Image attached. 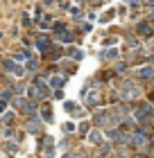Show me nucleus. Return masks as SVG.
Wrapping results in <instances>:
<instances>
[{
    "instance_id": "obj_4",
    "label": "nucleus",
    "mask_w": 154,
    "mask_h": 158,
    "mask_svg": "<svg viewBox=\"0 0 154 158\" xmlns=\"http://www.w3.org/2000/svg\"><path fill=\"white\" fill-rule=\"evenodd\" d=\"M64 158H70V156H64Z\"/></svg>"
},
{
    "instance_id": "obj_3",
    "label": "nucleus",
    "mask_w": 154,
    "mask_h": 158,
    "mask_svg": "<svg viewBox=\"0 0 154 158\" xmlns=\"http://www.w3.org/2000/svg\"><path fill=\"white\" fill-rule=\"evenodd\" d=\"M132 142H134V145H143V142H145V138H143V136H141V133H136V136H134V140H132Z\"/></svg>"
},
{
    "instance_id": "obj_2",
    "label": "nucleus",
    "mask_w": 154,
    "mask_h": 158,
    "mask_svg": "<svg viewBox=\"0 0 154 158\" xmlns=\"http://www.w3.org/2000/svg\"><path fill=\"white\" fill-rule=\"evenodd\" d=\"M39 48H41V50H48V48H50L48 36H41V39H39Z\"/></svg>"
},
{
    "instance_id": "obj_1",
    "label": "nucleus",
    "mask_w": 154,
    "mask_h": 158,
    "mask_svg": "<svg viewBox=\"0 0 154 158\" xmlns=\"http://www.w3.org/2000/svg\"><path fill=\"white\" fill-rule=\"evenodd\" d=\"M30 95H34V97H45V95H48V86H45L41 79H36V81H34V86L30 88Z\"/></svg>"
}]
</instances>
